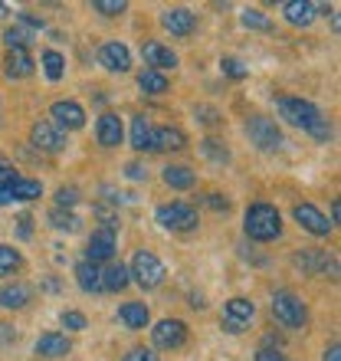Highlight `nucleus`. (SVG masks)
Wrapping results in <instances>:
<instances>
[{
  "label": "nucleus",
  "mask_w": 341,
  "mask_h": 361,
  "mask_svg": "<svg viewBox=\"0 0 341 361\" xmlns=\"http://www.w3.org/2000/svg\"><path fill=\"white\" fill-rule=\"evenodd\" d=\"M243 230H247V237L256 240V243H269V240H275L279 233H283V217H279V210L273 207V204H253V207L247 210V224H243Z\"/></svg>",
  "instance_id": "f257e3e1"
},
{
  "label": "nucleus",
  "mask_w": 341,
  "mask_h": 361,
  "mask_svg": "<svg viewBox=\"0 0 341 361\" xmlns=\"http://www.w3.org/2000/svg\"><path fill=\"white\" fill-rule=\"evenodd\" d=\"M273 315L283 329H305V322H309V309H305V302L295 293H289V289H283V293L273 295Z\"/></svg>",
  "instance_id": "f03ea898"
},
{
  "label": "nucleus",
  "mask_w": 341,
  "mask_h": 361,
  "mask_svg": "<svg viewBox=\"0 0 341 361\" xmlns=\"http://www.w3.org/2000/svg\"><path fill=\"white\" fill-rule=\"evenodd\" d=\"M164 263L154 257L151 250H138L132 259V267H128V279L142 286V289H158L164 283Z\"/></svg>",
  "instance_id": "7ed1b4c3"
},
{
  "label": "nucleus",
  "mask_w": 341,
  "mask_h": 361,
  "mask_svg": "<svg viewBox=\"0 0 341 361\" xmlns=\"http://www.w3.org/2000/svg\"><path fill=\"white\" fill-rule=\"evenodd\" d=\"M279 115H283L289 125H295V128H312L315 122H322V112H318V105L305 102V99H295V95H283L279 99Z\"/></svg>",
  "instance_id": "20e7f679"
},
{
  "label": "nucleus",
  "mask_w": 341,
  "mask_h": 361,
  "mask_svg": "<svg viewBox=\"0 0 341 361\" xmlns=\"http://www.w3.org/2000/svg\"><path fill=\"white\" fill-rule=\"evenodd\" d=\"M247 135H249V142H253L256 148H263V152L283 148V132H279V125H275L273 118H266V115L247 118Z\"/></svg>",
  "instance_id": "39448f33"
},
{
  "label": "nucleus",
  "mask_w": 341,
  "mask_h": 361,
  "mask_svg": "<svg viewBox=\"0 0 341 361\" xmlns=\"http://www.w3.org/2000/svg\"><path fill=\"white\" fill-rule=\"evenodd\" d=\"M158 224H161L164 230H178V233H184V230L197 227V210L190 207V204H184V200L161 204V207H158Z\"/></svg>",
  "instance_id": "423d86ee"
},
{
  "label": "nucleus",
  "mask_w": 341,
  "mask_h": 361,
  "mask_svg": "<svg viewBox=\"0 0 341 361\" xmlns=\"http://www.w3.org/2000/svg\"><path fill=\"white\" fill-rule=\"evenodd\" d=\"M253 315H256V305L249 302V299H243V295H233V299L227 302V309H223L220 325H223L230 335H240V332H247L249 329Z\"/></svg>",
  "instance_id": "0eeeda50"
},
{
  "label": "nucleus",
  "mask_w": 341,
  "mask_h": 361,
  "mask_svg": "<svg viewBox=\"0 0 341 361\" xmlns=\"http://www.w3.org/2000/svg\"><path fill=\"white\" fill-rule=\"evenodd\" d=\"M151 338L158 348H164V352L184 348V342H187V325L180 322V319H161V322L151 329Z\"/></svg>",
  "instance_id": "6e6552de"
},
{
  "label": "nucleus",
  "mask_w": 341,
  "mask_h": 361,
  "mask_svg": "<svg viewBox=\"0 0 341 361\" xmlns=\"http://www.w3.org/2000/svg\"><path fill=\"white\" fill-rule=\"evenodd\" d=\"M49 118H53V125H56L59 132H63V128H66V132H76V128L85 125V109L79 102H73V99H63V102L49 105Z\"/></svg>",
  "instance_id": "1a4fd4ad"
},
{
  "label": "nucleus",
  "mask_w": 341,
  "mask_h": 361,
  "mask_svg": "<svg viewBox=\"0 0 341 361\" xmlns=\"http://www.w3.org/2000/svg\"><path fill=\"white\" fill-rule=\"evenodd\" d=\"M30 142L37 145L39 152H46V154H56L66 148V132H59L53 122H37L33 128H30Z\"/></svg>",
  "instance_id": "9d476101"
},
{
  "label": "nucleus",
  "mask_w": 341,
  "mask_h": 361,
  "mask_svg": "<svg viewBox=\"0 0 341 361\" xmlns=\"http://www.w3.org/2000/svg\"><path fill=\"white\" fill-rule=\"evenodd\" d=\"M292 217L299 220V227L309 230L312 237H328V233H332V224H328V217H325V214L315 207V204H295V207H292Z\"/></svg>",
  "instance_id": "9b49d317"
},
{
  "label": "nucleus",
  "mask_w": 341,
  "mask_h": 361,
  "mask_svg": "<svg viewBox=\"0 0 341 361\" xmlns=\"http://www.w3.org/2000/svg\"><path fill=\"white\" fill-rule=\"evenodd\" d=\"M99 63H102L108 73H128V69H132V53H128L125 43L108 39V43H102V49H99Z\"/></svg>",
  "instance_id": "f8f14e48"
},
{
  "label": "nucleus",
  "mask_w": 341,
  "mask_h": 361,
  "mask_svg": "<svg viewBox=\"0 0 341 361\" xmlns=\"http://www.w3.org/2000/svg\"><path fill=\"white\" fill-rule=\"evenodd\" d=\"M142 56H144V63H148V69H154V73H164V69L178 66V53L170 47H164V43H158V39H148V43H144Z\"/></svg>",
  "instance_id": "ddd939ff"
},
{
  "label": "nucleus",
  "mask_w": 341,
  "mask_h": 361,
  "mask_svg": "<svg viewBox=\"0 0 341 361\" xmlns=\"http://www.w3.org/2000/svg\"><path fill=\"white\" fill-rule=\"evenodd\" d=\"M115 257V233L112 230H95L92 237H89V247H85V259L89 263H105V259H112Z\"/></svg>",
  "instance_id": "4468645a"
},
{
  "label": "nucleus",
  "mask_w": 341,
  "mask_h": 361,
  "mask_svg": "<svg viewBox=\"0 0 341 361\" xmlns=\"http://www.w3.org/2000/svg\"><path fill=\"white\" fill-rule=\"evenodd\" d=\"M161 27L170 30L174 37H190L194 27H197V17H194L190 10H184V7H170V10H164L161 13Z\"/></svg>",
  "instance_id": "2eb2a0df"
},
{
  "label": "nucleus",
  "mask_w": 341,
  "mask_h": 361,
  "mask_svg": "<svg viewBox=\"0 0 341 361\" xmlns=\"http://www.w3.org/2000/svg\"><path fill=\"white\" fill-rule=\"evenodd\" d=\"M95 138H99L102 148H118V145H122V118L115 112L99 115V122H95Z\"/></svg>",
  "instance_id": "dca6fc26"
},
{
  "label": "nucleus",
  "mask_w": 341,
  "mask_h": 361,
  "mask_svg": "<svg viewBox=\"0 0 341 361\" xmlns=\"http://www.w3.org/2000/svg\"><path fill=\"white\" fill-rule=\"evenodd\" d=\"M73 352V342H69L63 332H46L37 338V355L39 358H63V355Z\"/></svg>",
  "instance_id": "f3484780"
},
{
  "label": "nucleus",
  "mask_w": 341,
  "mask_h": 361,
  "mask_svg": "<svg viewBox=\"0 0 341 361\" xmlns=\"http://www.w3.org/2000/svg\"><path fill=\"white\" fill-rule=\"evenodd\" d=\"M118 322H122L125 329H132V332H142V329H148V322H151V312H148L144 302H125L122 309H118Z\"/></svg>",
  "instance_id": "a211bd4d"
},
{
  "label": "nucleus",
  "mask_w": 341,
  "mask_h": 361,
  "mask_svg": "<svg viewBox=\"0 0 341 361\" xmlns=\"http://www.w3.org/2000/svg\"><path fill=\"white\" fill-rule=\"evenodd\" d=\"M285 20L292 27H312V20L318 17V4H309V0H289L283 7Z\"/></svg>",
  "instance_id": "6ab92c4d"
},
{
  "label": "nucleus",
  "mask_w": 341,
  "mask_h": 361,
  "mask_svg": "<svg viewBox=\"0 0 341 361\" xmlns=\"http://www.w3.org/2000/svg\"><path fill=\"white\" fill-rule=\"evenodd\" d=\"M33 302V289L27 283H7L0 289V305L4 309H27Z\"/></svg>",
  "instance_id": "aec40b11"
},
{
  "label": "nucleus",
  "mask_w": 341,
  "mask_h": 361,
  "mask_svg": "<svg viewBox=\"0 0 341 361\" xmlns=\"http://www.w3.org/2000/svg\"><path fill=\"white\" fill-rule=\"evenodd\" d=\"M151 142H154V152H180V148L187 145V135L180 132V128L161 125V128H154Z\"/></svg>",
  "instance_id": "412c9836"
},
{
  "label": "nucleus",
  "mask_w": 341,
  "mask_h": 361,
  "mask_svg": "<svg viewBox=\"0 0 341 361\" xmlns=\"http://www.w3.org/2000/svg\"><path fill=\"white\" fill-rule=\"evenodd\" d=\"M4 73L10 79H27L33 73V56H30L27 49H10L7 59H4Z\"/></svg>",
  "instance_id": "4be33fe9"
},
{
  "label": "nucleus",
  "mask_w": 341,
  "mask_h": 361,
  "mask_svg": "<svg viewBox=\"0 0 341 361\" xmlns=\"http://www.w3.org/2000/svg\"><path fill=\"white\" fill-rule=\"evenodd\" d=\"M292 263H295V269H302L305 276H318L325 269V263H328V253L309 247V250H302V253H295Z\"/></svg>",
  "instance_id": "5701e85b"
},
{
  "label": "nucleus",
  "mask_w": 341,
  "mask_h": 361,
  "mask_svg": "<svg viewBox=\"0 0 341 361\" xmlns=\"http://www.w3.org/2000/svg\"><path fill=\"white\" fill-rule=\"evenodd\" d=\"M151 122L144 118V115H135L132 118V148L135 152H154V142H151Z\"/></svg>",
  "instance_id": "b1692460"
},
{
  "label": "nucleus",
  "mask_w": 341,
  "mask_h": 361,
  "mask_svg": "<svg viewBox=\"0 0 341 361\" xmlns=\"http://www.w3.org/2000/svg\"><path fill=\"white\" fill-rule=\"evenodd\" d=\"M76 283L82 293H102V269L89 263V259H82L76 267Z\"/></svg>",
  "instance_id": "393cba45"
},
{
  "label": "nucleus",
  "mask_w": 341,
  "mask_h": 361,
  "mask_svg": "<svg viewBox=\"0 0 341 361\" xmlns=\"http://www.w3.org/2000/svg\"><path fill=\"white\" fill-rule=\"evenodd\" d=\"M164 184L174 190H190L197 184V174L190 171V168H184V164H168L164 168Z\"/></svg>",
  "instance_id": "a878e982"
},
{
  "label": "nucleus",
  "mask_w": 341,
  "mask_h": 361,
  "mask_svg": "<svg viewBox=\"0 0 341 361\" xmlns=\"http://www.w3.org/2000/svg\"><path fill=\"white\" fill-rule=\"evenodd\" d=\"M128 283L132 279H128V269L122 263H112L108 269H102V289H108V293H122Z\"/></svg>",
  "instance_id": "bb28decb"
},
{
  "label": "nucleus",
  "mask_w": 341,
  "mask_h": 361,
  "mask_svg": "<svg viewBox=\"0 0 341 361\" xmlns=\"http://www.w3.org/2000/svg\"><path fill=\"white\" fill-rule=\"evenodd\" d=\"M10 194H13V200H33L43 194V184L33 178H13L10 180Z\"/></svg>",
  "instance_id": "cd10ccee"
},
{
  "label": "nucleus",
  "mask_w": 341,
  "mask_h": 361,
  "mask_svg": "<svg viewBox=\"0 0 341 361\" xmlns=\"http://www.w3.org/2000/svg\"><path fill=\"white\" fill-rule=\"evenodd\" d=\"M138 86L148 95H164L168 92V76H164V73H154V69H144L142 76H138Z\"/></svg>",
  "instance_id": "c85d7f7f"
},
{
  "label": "nucleus",
  "mask_w": 341,
  "mask_h": 361,
  "mask_svg": "<svg viewBox=\"0 0 341 361\" xmlns=\"http://www.w3.org/2000/svg\"><path fill=\"white\" fill-rule=\"evenodd\" d=\"M49 224H53V227H56V230H63V233H76V230H79V224H82V220H79L76 214H73V210L53 207V210H49Z\"/></svg>",
  "instance_id": "c756f323"
},
{
  "label": "nucleus",
  "mask_w": 341,
  "mask_h": 361,
  "mask_svg": "<svg viewBox=\"0 0 341 361\" xmlns=\"http://www.w3.org/2000/svg\"><path fill=\"white\" fill-rule=\"evenodd\" d=\"M43 69H46L49 82H59V79H63V73H66V59H63V53L46 49V53H43Z\"/></svg>",
  "instance_id": "7c9ffc66"
},
{
  "label": "nucleus",
  "mask_w": 341,
  "mask_h": 361,
  "mask_svg": "<svg viewBox=\"0 0 341 361\" xmlns=\"http://www.w3.org/2000/svg\"><path fill=\"white\" fill-rule=\"evenodd\" d=\"M20 267H23V257H20L13 247L0 243V276H13Z\"/></svg>",
  "instance_id": "2f4dec72"
},
{
  "label": "nucleus",
  "mask_w": 341,
  "mask_h": 361,
  "mask_svg": "<svg viewBox=\"0 0 341 361\" xmlns=\"http://www.w3.org/2000/svg\"><path fill=\"white\" fill-rule=\"evenodd\" d=\"M200 152L207 154L213 164H227L230 161V148L223 142H217V138H204V142H200Z\"/></svg>",
  "instance_id": "473e14b6"
},
{
  "label": "nucleus",
  "mask_w": 341,
  "mask_h": 361,
  "mask_svg": "<svg viewBox=\"0 0 341 361\" xmlns=\"http://www.w3.org/2000/svg\"><path fill=\"white\" fill-rule=\"evenodd\" d=\"M243 27L247 30H263V33H269V30H273V20L266 17L263 10H256V7H249V10H243Z\"/></svg>",
  "instance_id": "72a5a7b5"
},
{
  "label": "nucleus",
  "mask_w": 341,
  "mask_h": 361,
  "mask_svg": "<svg viewBox=\"0 0 341 361\" xmlns=\"http://www.w3.org/2000/svg\"><path fill=\"white\" fill-rule=\"evenodd\" d=\"M4 39H7V47L10 49H27V43L33 39V33L23 27H10L7 33H4Z\"/></svg>",
  "instance_id": "f704fd0d"
},
{
  "label": "nucleus",
  "mask_w": 341,
  "mask_h": 361,
  "mask_svg": "<svg viewBox=\"0 0 341 361\" xmlns=\"http://www.w3.org/2000/svg\"><path fill=\"white\" fill-rule=\"evenodd\" d=\"M220 69H223V73H227L230 79H247V76H249V69L243 66V63H240L237 56H223V63H220Z\"/></svg>",
  "instance_id": "c9c22d12"
},
{
  "label": "nucleus",
  "mask_w": 341,
  "mask_h": 361,
  "mask_svg": "<svg viewBox=\"0 0 341 361\" xmlns=\"http://www.w3.org/2000/svg\"><path fill=\"white\" fill-rule=\"evenodd\" d=\"M125 0H95L92 10H99V13H105V17H118V13H125Z\"/></svg>",
  "instance_id": "e433bc0d"
},
{
  "label": "nucleus",
  "mask_w": 341,
  "mask_h": 361,
  "mask_svg": "<svg viewBox=\"0 0 341 361\" xmlns=\"http://www.w3.org/2000/svg\"><path fill=\"white\" fill-rule=\"evenodd\" d=\"M92 214H95V217H99V220H102V224H105V230H112V233H115V230H118V214H115L112 207H105V204H95V207H92Z\"/></svg>",
  "instance_id": "4c0bfd02"
},
{
  "label": "nucleus",
  "mask_w": 341,
  "mask_h": 361,
  "mask_svg": "<svg viewBox=\"0 0 341 361\" xmlns=\"http://www.w3.org/2000/svg\"><path fill=\"white\" fill-rule=\"evenodd\" d=\"M17 20H20V27L23 30H30V33H37V30H43L46 23H43V17H37L33 10H20L17 13Z\"/></svg>",
  "instance_id": "58836bf2"
},
{
  "label": "nucleus",
  "mask_w": 341,
  "mask_h": 361,
  "mask_svg": "<svg viewBox=\"0 0 341 361\" xmlns=\"http://www.w3.org/2000/svg\"><path fill=\"white\" fill-rule=\"evenodd\" d=\"M59 322H63V329H69V332H82L85 325H89L82 312H63L59 315Z\"/></svg>",
  "instance_id": "ea45409f"
},
{
  "label": "nucleus",
  "mask_w": 341,
  "mask_h": 361,
  "mask_svg": "<svg viewBox=\"0 0 341 361\" xmlns=\"http://www.w3.org/2000/svg\"><path fill=\"white\" fill-rule=\"evenodd\" d=\"M79 204V190L76 188H59L56 190V207L69 210V207H76Z\"/></svg>",
  "instance_id": "a19ab883"
},
{
  "label": "nucleus",
  "mask_w": 341,
  "mask_h": 361,
  "mask_svg": "<svg viewBox=\"0 0 341 361\" xmlns=\"http://www.w3.org/2000/svg\"><path fill=\"white\" fill-rule=\"evenodd\" d=\"M309 135H312L315 142H328V138H332V125H328V118H322V122H315L312 128H309Z\"/></svg>",
  "instance_id": "79ce46f5"
},
{
  "label": "nucleus",
  "mask_w": 341,
  "mask_h": 361,
  "mask_svg": "<svg viewBox=\"0 0 341 361\" xmlns=\"http://www.w3.org/2000/svg\"><path fill=\"white\" fill-rule=\"evenodd\" d=\"M194 115H197L200 122H207V125H217L220 122V112H217V109H210V105H197V109H194Z\"/></svg>",
  "instance_id": "37998d69"
},
{
  "label": "nucleus",
  "mask_w": 341,
  "mask_h": 361,
  "mask_svg": "<svg viewBox=\"0 0 341 361\" xmlns=\"http://www.w3.org/2000/svg\"><path fill=\"white\" fill-rule=\"evenodd\" d=\"M122 361H161V358H158L151 348H132V352L125 355Z\"/></svg>",
  "instance_id": "c03bdc74"
},
{
  "label": "nucleus",
  "mask_w": 341,
  "mask_h": 361,
  "mask_svg": "<svg viewBox=\"0 0 341 361\" xmlns=\"http://www.w3.org/2000/svg\"><path fill=\"white\" fill-rule=\"evenodd\" d=\"M207 207L217 210V214H227V210H230V200L223 197V194H207Z\"/></svg>",
  "instance_id": "a18cd8bd"
},
{
  "label": "nucleus",
  "mask_w": 341,
  "mask_h": 361,
  "mask_svg": "<svg viewBox=\"0 0 341 361\" xmlns=\"http://www.w3.org/2000/svg\"><path fill=\"white\" fill-rule=\"evenodd\" d=\"M17 233H20V240L33 237V217H30V214H23V217L17 220Z\"/></svg>",
  "instance_id": "49530a36"
},
{
  "label": "nucleus",
  "mask_w": 341,
  "mask_h": 361,
  "mask_svg": "<svg viewBox=\"0 0 341 361\" xmlns=\"http://www.w3.org/2000/svg\"><path fill=\"white\" fill-rule=\"evenodd\" d=\"M125 178H128V180H144V178H148V171H144V164L132 161V164H125Z\"/></svg>",
  "instance_id": "de8ad7c7"
},
{
  "label": "nucleus",
  "mask_w": 341,
  "mask_h": 361,
  "mask_svg": "<svg viewBox=\"0 0 341 361\" xmlns=\"http://www.w3.org/2000/svg\"><path fill=\"white\" fill-rule=\"evenodd\" d=\"M13 178H20V174L13 171V164H10L7 158H0V184H10Z\"/></svg>",
  "instance_id": "09e8293b"
},
{
  "label": "nucleus",
  "mask_w": 341,
  "mask_h": 361,
  "mask_svg": "<svg viewBox=\"0 0 341 361\" xmlns=\"http://www.w3.org/2000/svg\"><path fill=\"white\" fill-rule=\"evenodd\" d=\"M10 342H17V329L7 322H0V345H10Z\"/></svg>",
  "instance_id": "8fccbe9b"
},
{
  "label": "nucleus",
  "mask_w": 341,
  "mask_h": 361,
  "mask_svg": "<svg viewBox=\"0 0 341 361\" xmlns=\"http://www.w3.org/2000/svg\"><path fill=\"white\" fill-rule=\"evenodd\" d=\"M256 361H285V358L279 355V348H259V352H256Z\"/></svg>",
  "instance_id": "3c124183"
},
{
  "label": "nucleus",
  "mask_w": 341,
  "mask_h": 361,
  "mask_svg": "<svg viewBox=\"0 0 341 361\" xmlns=\"http://www.w3.org/2000/svg\"><path fill=\"white\" fill-rule=\"evenodd\" d=\"M325 361H341V348H338V342H335L332 348L325 352Z\"/></svg>",
  "instance_id": "603ef678"
},
{
  "label": "nucleus",
  "mask_w": 341,
  "mask_h": 361,
  "mask_svg": "<svg viewBox=\"0 0 341 361\" xmlns=\"http://www.w3.org/2000/svg\"><path fill=\"white\" fill-rule=\"evenodd\" d=\"M190 305H194V309H204L207 302H204V295H200V293H194V295H190Z\"/></svg>",
  "instance_id": "864d4df0"
},
{
  "label": "nucleus",
  "mask_w": 341,
  "mask_h": 361,
  "mask_svg": "<svg viewBox=\"0 0 341 361\" xmlns=\"http://www.w3.org/2000/svg\"><path fill=\"white\" fill-rule=\"evenodd\" d=\"M338 217H341V204H338V200H335V204H332V227H335V224H338Z\"/></svg>",
  "instance_id": "5fc2aeb1"
},
{
  "label": "nucleus",
  "mask_w": 341,
  "mask_h": 361,
  "mask_svg": "<svg viewBox=\"0 0 341 361\" xmlns=\"http://www.w3.org/2000/svg\"><path fill=\"white\" fill-rule=\"evenodd\" d=\"M43 289H46V293H56L59 283H56V279H46V283H43Z\"/></svg>",
  "instance_id": "6e6d98bb"
},
{
  "label": "nucleus",
  "mask_w": 341,
  "mask_h": 361,
  "mask_svg": "<svg viewBox=\"0 0 341 361\" xmlns=\"http://www.w3.org/2000/svg\"><path fill=\"white\" fill-rule=\"evenodd\" d=\"M7 13H10V7L7 4H0V17H7Z\"/></svg>",
  "instance_id": "4d7b16f0"
}]
</instances>
